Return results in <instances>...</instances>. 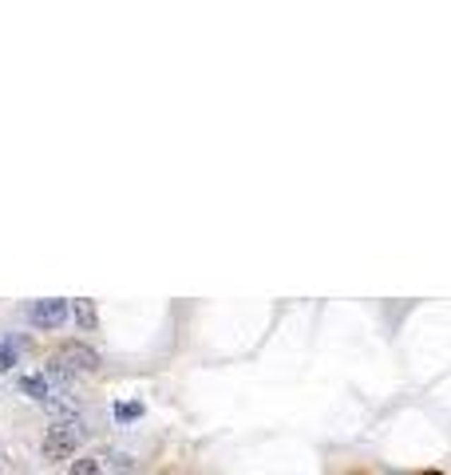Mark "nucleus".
Instances as JSON below:
<instances>
[{
  "label": "nucleus",
  "instance_id": "1",
  "mask_svg": "<svg viewBox=\"0 0 451 475\" xmlns=\"http://www.w3.org/2000/svg\"><path fill=\"white\" fill-rule=\"evenodd\" d=\"M76 447H80V432L68 428V424H52L48 435H44V455H48L52 464H56V459H71Z\"/></svg>",
  "mask_w": 451,
  "mask_h": 475
},
{
  "label": "nucleus",
  "instance_id": "8",
  "mask_svg": "<svg viewBox=\"0 0 451 475\" xmlns=\"http://www.w3.org/2000/svg\"><path fill=\"white\" fill-rule=\"evenodd\" d=\"M139 412H143L139 404H123V408H119V416H123V420H131V416H139Z\"/></svg>",
  "mask_w": 451,
  "mask_h": 475
},
{
  "label": "nucleus",
  "instance_id": "5",
  "mask_svg": "<svg viewBox=\"0 0 451 475\" xmlns=\"http://www.w3.org/2000/svg\"><path fill=\"white\" fill-rule=\"evenodd\" d=\"M20 392L32 396V400H40V404H48L52 396H56L48 388V380H44V376H20Z\"/></svg>",
  "mask_w": 451,
  "mask_h": 475
},
{
  "label": "nucleus",
  "instance_id": "7",
  "mask_svg": "<svg viewBox=\"0 0 451 475\" xmlns=\"http://www.w3.org/2000/svg\"><path fill=\"white\" fill-rule=\"evenodd\" d=\"M16 364V353H12V344H0V368H12Z\"/></svg>",
  "mask_w": 451,
  "mask_h": 475
},
{
  "label": "nucleus",
  "instance_id": "4",
  "mask_svg": "<svg viewBox=\"0 0 451 475\" xmlns=\"http://www.w3.org/2000/svg\"><path fill=\"white\" fill-rule=\"evenodd\" d=\"M71 313H76V325H80L83 333H95V325H100V317H95V301L80 297V301H71Z\"/></svg>",
  "mask_w": 451,
  "mask_h": 475
},
{
  "label": "nucleus",
  "instance_id": "3",
  "mask_svg": "<svg viewBox=\"0 0 451 475\" xmlns=\"http://www.w3.org/2000/svg\"><path fill=\"white\" fill-rule=\"evenodd\" d=\"M60 361L68 364L71 373H95V368H100V353H95V349H88L83 341H68V344H64Z\"/></svg>",
  "mask_w": 451,
  "mask_h": 475
},
{
  "label": "nucleus",
  "instance_id": "2",
  "mask_svg": "<svg viewBox=\"0 0 451 475\" xmlns=\"http://www.w3.org/2000/svg\"><path fill=\"white\" fill-rule=\"evenodd\" d=\"M32 325H40V329H60L68 321V301L64 297H48V301H32L28 309Z\"/></svg>",
  "mask_w": 451,
  "mask_h": 475
},
{
  "label": "nucleus",
  "instance_id": "6",
  "mask_svg": "<svg viewBox=\"0 0 451 475\" xmlns=\"http://www.w3.org/2000/svg\"><path fill=\"white\" fill-rule=\"evenodd\" d=\"M71 475H103L100 471V459H88V455H83V459H76V464H71Z\"/></svg>",
  "mask_w": 451,
  "mask_h": 475
}]
</instances>
